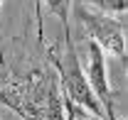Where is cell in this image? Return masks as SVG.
Returning <instances> with one entry per match:
<instances>
[{"mask_svg": "<svg viewBox=\"0 0 128 120\" xmlns=\"http://www.w3.org/2000/svg\"><path fill=\"white\" fill-rule=\"evenodd\" d=\"M0 105L22 120H64L62 91L57 78L44 69H32L22 78L0 86Z\"/></svg>", "mask_w": 128, "mask_h": 120, "instance_id": "6da1fadb", "label": "cell"}, {"mask_svg": "<svg viewBox=\"0 0 128 120\" xmlns=\"http://www.w3.org/2000/svg\"><path fill=\"white\" fill-rule=\"evenodd\" d=\"M47 57H49V64L57 69V76H59V86H62V93L72 101V103L86 108L89 113L94 115H104V108L101 103L96 101L94 91L89 88V81H86V74L81 69V61H79V54H76V47H74V39H72V32L64 30V44H62V52L57 47H49L47 49Z\"/></svg>", "mask_w": 128, "mask_h": 120, "instance_id": "7a4b0ae2", "label": "cell"}, {"mask_svg": "<svg viewBox=\"0 0 128 120\" xmlns=\"http://www.w3.org/2000/svg\"><path fill=\"white\" fill-rule=\"evenodd\" d=\"M74 15L79 17L81 27L86 30L91 42H96L106 54H113L116 59H126V20L123 15H108L101 10H91L84 2L74 5Z\"/></svg>", "mask_w": 128, "mask_h": 120, "instance_id": "3957f363", "label": "cell"}, {"mask_svg": "<svg viewBox=\"0 0 128 120\" xmlns=\"http://www.w3.org/2000/svg\"><path fill=\"white\" fill-rule=\"evenodd\" d=\"M86 74V81H89V88L94 91L96 101L104 108V115L106 120H121L116 115V105H113V91L111 83H108V64H106V52L101 47L89 39V71Z\"/></svg>", "mask_w": 128, "mask_h": 120, "instance_id": "277c9868", "label": "cell"}, {"mask_svg": "<svg viewBox=\"0 0 128 120\" xmlns=\"http://www.w3.org/2000/svg\"><path fill=\"white\" fill-rule=\"evenodd\" d=\"M47 2V12H52L54 17H59L62 30H69V10H72V0H40Z\"/></svg>", "mask_w": 128, "mask_h": 120, "instance_id": "5b68a950", "label": "cell"}, {"mask_svg": "<svg viewBox=\"0 0 128 120\" xmlns=\"http://www.w3.org/2000/svg\"><path fill=\"white\" fill-rule=\"evenodd\" d=\"M84 5H94L96 10L108 15H126V0H76Z\"/></svg>", "mask_w": 128, "mask_h": 120, "instance_id": "8992f818", "label": "cell"}, {"mask_svg": "<svg viewBox=\"0 0 128 120\" xmlns=\"http://www.w3.org/2000/svg\"><path fill=\"white\" fill-rule=\"evenodd\" d=\"M62 101L69 105V110L74 113V118H76V120H106V118H101V115H94V113H89V110H86V108H81V105L72 103V101H69L64 93H62Z\"/></svg>", "mask_w": 128, "mask_h": 120, "instance_id": "52a82bcc", "label": "cell"}, {"mask_svg": "<svg viewBox=\"0 0 128 120\" xmlns=\"http://www.w3.org/2000/svg\"><path fill=\"white\" fill-rule=\"evenodd\" d=\"M34 12H37V39H40V44L44 47V20H42V2L40 0H34Z\"/></svg>", "mask_w": 128, "mask_h": 120, "instance_id": "ba28073f", "label": "cell"}, {"mask_svg": "<svg viewBox=\"0 0 128 120\" xmlns=\"http://www.w3.org/2000/svg\"><path fill=\"white\" fill-rule=\"evenodd\" d=\"M62 105H64V120H76V118H74V113L69 110V105L64 103V101H62Z\"/></svg>", "mask_w": 128, "mask_h": 120, "instance_id": "9c48e42d", "label": "cell"}, {"mask_svg": "<svg viewBox=\"0 0 128 120\" xmlns=\"http://www.w3.org/2000/svg\"><path fill=\"white\" fill-rule=\"evenodd\" d=\"M0 7H2V0H0Z\"/></svg>", "mask_w": 128, "mask_h": 120, "instance_id": "30bf717a", "label": "cell"}]
</instances>
